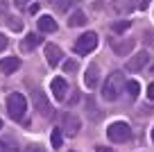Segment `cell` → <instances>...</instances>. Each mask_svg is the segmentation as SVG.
Masks as SVG:
<instances>
[{"label": "cell", "mask_w": 154, "mask_h": 152, "mask_svg": "<svg viewBox=\"0 0 154 152\" xmlns=\"http://www.w3.org/2000/svg\"><path fill=\"white\" fill-rule=\"evenodd\" d=\"M125 86H127V82H125V77H122V73L113 71L109 77H106L104 86H102V98L109 100V102H113V100H118L122 95Z\"/></svg>", "instance_id": "cell-1"}, {"label": "cell", "mask_w": 154, "mask_h": 152, "mask_svg": "<svg viewBox=\"0 0 154 152\" xmlns=\"http://www.w3.org/2000/svg\"><path fill=\"white\" fill-rule=\"evenodd\" d=\"M7 111L14 120H23L25 111H27V100H25L23 93H9L7 98Z\"/></svg>", "instance_id": "cell-2"}, {"label": "cell", "mask_w": 154, "mask_h": 152, "mask_svg": "<svg viewBox=\"0 0 154 152\" xmlns=\"http://www.w3.org/2000/svg\"><path fill=\"white\" fill-rule=\"evenodd\" d=\"M106 138L113 143H125L131 138V127L125 123V120H116L106 127Z\"/></svg>", "instance_id": "cell-3"}, {"label": "cell", "mask_w": 154, "mask_h": 152, "mask_svg": "<svg viewBox=\"0 0 154 152\" xmlns=\"http://www.w3.org/2000/svg\"><path fill=\"white\" fill-rule=\"evenodd\" d=\"M95 48H97V34L95 32H86L75 41V52H79V55H88Z\"/></svg>", "instance_id": "cell-4"}, {"label": "cell", "mask_w": 154, "mask_h": 152, "mask_svg": "<svg viewBox=\"0 0 154 152\" xmlns=\"http://www.w3.org/2000/svg\"><path fill=\"white\" fill-rule=\"evenodd\" d=\"M32 100H34L36 111L43 116V118H50V116H52V105L48 102V98L43 95V91H32Z\"/></svg>", "instance_id": "cell-5"}, {"label": "cell", "mask_w": 154, "mask_h": 152, "mask_svg": "<svg viewBox=\"0 0 154 152\" xmlns=\"http://www.w3.org/2000/svg\"><path fill=\"white\" fill-rule=\"evenodd\" d=\"M79 127H82L79 118H77L75 114H66V118H63V125H61V132H63V136H77Z\"/></svg>", "instance_id": "cell-6"}, {"label": "cell", "mask_w": 154, "mask_h": 152, "mask_svg": "<svg viewBox=\"0 0 154 152\" xmlns=\"http://www.w3.org/2000/svg\"><path fill=\"white\" fill-rule=\"evenodd\" d=\"M147 59H149V55H147V52H136V55H131V57L127 59L125 68H127L129 73H138L140 68L147 64Z\"/></svg>", "instance_id": "cell-7"}, {"label": "cell", "mask_w": 154, "mask_h": 152, "mask_svg": "<svg viewBox=\"0 0 154 152\" xmlns=\"http://www.w3.org/2000/svg\"><path fill=\"white\" fill-rule=\"evenodd\" d=\"M50 89H52V95L59 100V102H63L68 95V82L63 80V77H54L52 82H50Z\"/></svg>", "instance_id": "cell-8"}, {"label": "cell", "mask_w": 154, "mask_h": 152, "mask_svg": "<svg viewBox=\"0 0 154 152\" xmlns=\"http://www.w3.org/2000/svg\"><path fill=\"white\" fill-rule=\"evenodd\" d=\"M45 59L50 66H59V62H63V50L57 43H48L45 46Z\"/></svg>", "instance_id": "cell-9"}, {"label": "cell", "mask_w": 154, "mask_h": 152, "mask_svg": "<svg viewBox=\"0 0 154 152\" xmlns=\"http://www.w3.org/2000/svg\"><path fill=\"white\" fill-rule=\"evenodd\" d=\"M140 2H136V0H113V2H111L116 14H129V11H134Z\"/></svg>", "instance_id": "cell-10"}, {"label": "cell", "mask_w": 154, "mask_h": 152, "mask_svg": "<svg viewBox=\"0 0 154 152\" xmlns=\"http://www.w3.org/2000/svg\"><path fill=\"white\" fill-rule=\"evenodd\" d=\"M97 82H100V68H97L95 64H91V66L86 68V75H84V84H86L88 89H95Z\"/></svg>", "instance_id": "cell-11"}, {"label": "cell", "mask_w": 154, "mask_h": 152, "mask_svg": "<svg viewBox=\"0 0 154 152\" xmlns=\"http://www.w3.org/2000/svg\"><path fill=\"white\" fill-rule=\"evenodd\" d=\"M20 68V59L18 57H5L0 59V71L5 73V75H11V73H16Z\"/></svg>", "instance_id": "cell-12"}, {"label": "cell", "mask_w": 154, "mask_h": 152, "mask_svg": "<svg viewBox=\"0 0 154 152\" xmlns=\"http://www.w3.org/2000/svg\"><path fill=\"white\" fill-rule=\"evenodd\" d=\"M36 27L41 30V32H57V21H54L52 16L43 14V16H38V21H36Z\"/></svg>", "instance_id": "cell-13"}, {"label": "cell", "mask_w": 154, "mask_h": 152, "mask_svg": "<svg viewBox=\"0 0 154 152\" xmlns=\"http://www.w3.org/2000/svg\"><path fill=\"white\" fill-rule=\"evenodd\" d=\"M38 41H41V36H38V34H34V32H29L27 36L20 41V52H32L34 48H36Z\"/></svg>", "instance_id": "cell-14"}, {"label": "cell", "mask_w": 154, "mask_h": 152, "mask_svg": "<svg viewBox=\"0 0 154 152\" xmlns=\"http://www.w3.org/2000/svg\"><path fill=\"white\" fill-rule=\"evenodd\" d=\"M86 23H88V18H86V14H84L82 9L72 11L70 18H68V25H70V27H84Z\"/></svg>", "instance_id": "cell-15"}, {"label": "cell", "mask_w": 154, "mask_h": 152, "mask_svg": "<svg viewBox=\"0 0 154 152\" xmlns=\"http://www.w3.org/2000/svg\"><path fill=\"white\" fill-rule=\"evenodd\" d=\"M125 91H127V95H129L131 100H136V98H138V93H140V84L136 80H131V82H127Z\"/></svg>", "instance_id": "cell-16"}, {"label": "cell", "mask_w": 154, "mask_h": 152, "mask_svg": "<svg viewBox=\"0 0 154 152\" xmlns=\"http://www.w3.org/2000/svg\"><path fill=\"white\" fill-rule=\"evenodd\" d=\"M111 46H113V50H116V52L125 55L127 50H131V48H134V41H131V39H129V41H125V43H116L113 39H111Z\"/></svg>", "instance_id": "cell-17"}, {"label": "cell", "mask_w": 154, "mask_h": 152, "mask_svg": "<svg viewBox=\"0 0 154 152\" xmlns=\"http://www.w3.org/2000/svg\"><path fill=\"white\" fill-rule=\"evenodd\" d=\"M50 141H52V147H54V150H59V147H61V141H63V132L57 127V129L52 132V136H50Z\"/></svg>", "instance_id": "cell-18"}, {"label": "cell", "mask_w": 154, "mask_h": 152, "mask_svg": "<svg viewBox=\"0 0 154 152\" xmlns=\"http://www.w3.org/2000/svg\"><path fill=\"white\" fill-rule=\"evenodd\" d=\"M63 71H66V73H75L77 71V62H72V59L63 62Z\"/></svg>", "instance_id": "cell-19"}, {"label": "cell", "mask_w": 154, "mask_h": 152, "mask_svg": "<svg viewBox=\"0 0 154 152\" xmlns=\"http://www.w3.org/2000/svg\"><path fill=\"white\" fill-rule=\"evenodd\" d=\"M0 152H18V147L9 145V143H5V141H0Z\"/></svg>", "instance_id": "cell-20"}, {"label": "cell", "mask_w": 154, "mask_h": 152, "mask_svg": "<svg viewBox=\"0 0 154 152\" xmlns=\"http://www.w3.org/2000/svg\"><path fill=\"white\" fill-rule=\"evenodd\" d=\"M127 27H129V21H120V23L113 25V32H125Z\"/></svg>", "instance_id": "cell-21"}, {"label": "cell", "mask_w": 154, "mask_h": 152, "mask_svg": "<svg viewBox=\"0 0 154 152\" xmlns=\"http://www.w3.org/2000/svg\"><path fill=\"white\" fill-rule=\"evenodd\" d=\"M25 152H43V147L36 145V143H32V145H25Z\"/></svg>", "instance_id": "cell-22"}, {"label": "cell", "mask_w": 154, "mask_h": 152, "mask_svg": "<svg viewBox=\"0 0 154 152\" xmlns=\"http://www.w3.org/2000/svg\"><path fill=\"white\" fill-rule=\"evenodd\" d=\"M145 93H147V100H149V102H152V100H154V84H149Z\"/></svg>", "instance_id": "cell-23"}, {"label": "cell", "mask_w": 154, "mask_h": 152, "mask_svg": "<svg viewBox=\"0 0 154 152\" xmlns=\"http://www.w3.org/2000/svg\"><path fill=\"white\" fill-rule=\"evenodd\" d=\"M5 48H7V36L0 32V50H5Z\"/></svg>", "instance_id": "cell-24"}, {"label": "cell", "mask_w": 154, "mask_h": 152, "mask_svg": "<svg viewBox=\"0 0 154 152\" xmlns=\"http://www.w3.org/2000/svg\"><path fill=\"white\" fill-rule=\"evenodd\" d=\"M9 25H11L14 30H18V27H20V23H18V21H14V16H9Z\"/></svg>", "instance_id": "cell-25"}, {"label": "cell", "mask_w": 154, "mask_h": 152, "mask_svg": "<svg viewBox=\"0 0 154 152\" xmlns=\"http://www.w3.org/2000/svg\"><path fill=\"white\" fill-rule=\"evenodd\" d=\"M27 2H29V0H14V5H16V7H20V9H23Z\"/></svg>", "instance_id": "cell-26"}, {"label": "cell", "mask_w": 154, "mask_h": 152, "mask_svg": "<svg viewBox=\"0 0 154 152\" xmlns=\"http://www.w3.org/2000/svg\"><path fill=\"white\" fill-rule=\"evenodd\" d=\"M149 2H152V0H140V5H138V7H140V9H147Z\"/></svg>", "instance_id": "cell-27"}, {"label": "cell", "mask_w": 154, "mask_h": 152, "mask_svg": "<svg viewBox=\"0 0 154 152\" xmlns=\"http://www.w3.org/2000/svg\"><path fill=\"white\" fill-rule=\"evenodd\" d=\"M97 152H113V150H111V147H106V145H100V147H97Z\"/></svg>", "instance_id": "cell-28"}, {"label": "cell", "mask_w": 154, "mask_h": 152, "mask_svg": "<svg viewBox=\"0 0 154 152\" xmlns=\"http://www.w3.org/2000/svg\"><path fill=\"white\" fill-rule=\"evenodd\" d=\"M152 143H154V127H152Z\"/></svg>", "instance_id": "cell-29"}, {"label": "cell", "mask_w": 154, "mask_h": 152, "mask_svg": "<svg viewBox=\"0 0 154 152\" xmlns=\"http://www.w3.org/2000/svg\"><path fill=\"white\" fill-rule=\"evenodd\" d=\"M149 73H154V66H152V68H149Z\"/></svg>", "instance_id": "cell-30"}, {"label": "cell", "mask_w": 154, "mask_h": 152, "mask_svg": "<svg viewBox=\"0 0 154 152\" xmlns=\"http://www.w3.org/2000/svg\"><path fill=\"white\" fill-rule=\"evenodd\" d=\"M0 129H2V120H0Z\"/></svg>", "instance_id": "cell-31"}]
</instances>
